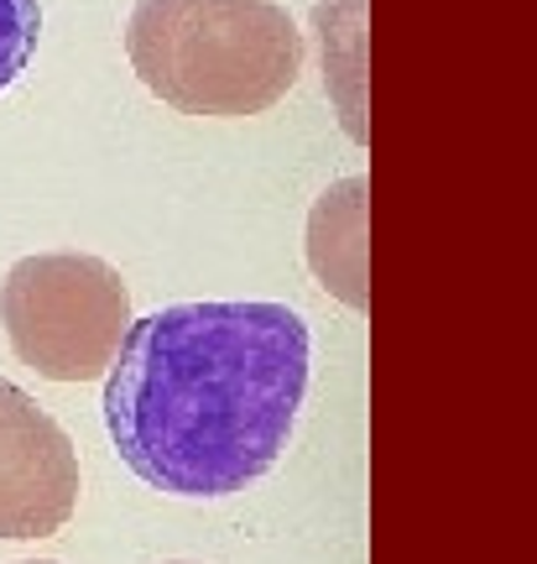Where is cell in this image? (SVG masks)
<instances>
[{
    "label": "cell",
    "mask_w": 537,
    "mask_h": 564,
    "mask_svg": "<svg viewBox=\"0 0 537 564\" xmlns=\"http://www.w3.org/2000/svg\"><path fill=\"white\" fill-rule=\"evenodd\" d=\"M308 324L287 303H173L131 319L105 371L120 460L167 497H235L287 449Z\"/></svg>",
    "instance_id": "obj_1"
},
{
    "label": "cell",
    "mask_w": 537,
    "mask_h": 564,
    "mask_svg": "<svg viewBox=\"0 0 537 564\" xmlns=\"http://www.w3.org/2000/svg\"><path fill=\"white\" fill-rule=\"evenodd\" d=\"M125 58L162 105L235 121L298 84L303 32L277 0H136Z\"/></svg>",
    "instance_id": "obj_2"
},
{
    "label": "cell",
    "mask_w": 537,
    "mask_h": 564,
    "mask_svg": "<svg viewBox=\"0 0 537 564\" xmlns=\"http://www.w3.org/2000/svg\"><path fill=\"white\" fill-rule=\"evenodd\" d=\"M6 340L47 382H89L116 361L131 324V293L110 262L84 251L21 257L0 282Z\"/></svg>",
    "instance_id": "obj_3"
},
{
    "label": "cell",
    "mask_w": 537,
    "mask_h": 564,
    "mask_svg": "<svg viewBox=\"0 0 537 564\" xmlns=\"http://www.w3.org/2000/svg\"><path fill=\"white\" fill-rule=\"evenodd\" d=\"M79 507V449L58 419L0 377V539H47Z\"/></svg>",
    "instance_id": "obj_4"
},
{
    "label": "cell",
    "mask_w": 537,
    "mask_h": 564,
    "mask_svg": "<svg viewBox=\"0 0 537 564\" xmlns=\"http://www.w3.org/2000/svg\"><path fill=\"white\" fill-rule=\"evenodd\" d=\"M365 199H371V178H344L329 194H319L314 215H308V262H314L324 288L350 308H371V288H365Z\"/></svg>",
    "instance_id": "obj_5"
},
{
    "label": "cell",
    "mask_w": 537,
    "mask_h": 564,
    "mask_svg": "<svg viewBox=\"0 0 537 564\" xmlns=\"http://www.w3.org/2000/svg\"><path fill=\"white\" fill-rule=\"evenodd\" d=\"M360 6L365 0H324L319 6V37H324V84L344 105V126L350 137H365L360 126Z\"/></svg>",
    "instance_id": "obj_6"
},
{
    "label": "cell",
    "mask_w": 537,
    "mask_h": 564,
    "mask_svg": "<svg viewBox=\"0 0 537 564\" xmlns=\"http://www.w3.org/2000/svg\"><path fill=\"white\" fill-rule=\"evenodd\" d=\"M42 37V6L37 0H0V95L26 74Z\"/></svg>",
    "instance_id": "obj_7"
},
{
    "label": "cell",
    "mask_w": 537,
    "mask_h": 564,
    "mask_svg": "<svg viewBox=\"0 0 537 564\" xmlns=\"http://www.w3.org/2000/svg\"><path fill=\"white\" fill-rule=\"evenodd\" d=\"M21 564H58V560H21Z\"/></svg>",
    "instance_id": "obj_8"
},
{
    "label": "cell",
    "mask_w": 537,
    "mask_h": 564,
    "mask_svg": "<svg viewBox=\"0 0 537 564\" xmlns=\"http://www.w3.org/2000/svg\"><path fill=\"white\" fill-rule=\"evenodd\" d=\"M178 564H183V560H178Z\"/></svg>",
    "instance_id": "obj_9"
}]
</instances>
